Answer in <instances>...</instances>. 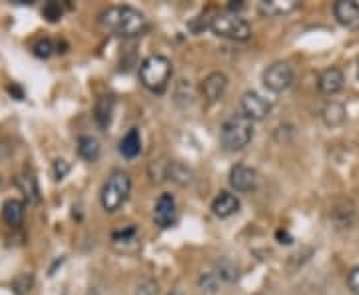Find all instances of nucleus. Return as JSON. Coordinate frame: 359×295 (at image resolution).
I'll return each instance as SVG.
<instances>
[{
    "instance_id": "21",
    "label": "nucleus",
    "mask_w": 359,
    "mask_h": 295,
    "mask_svg": "<svg viewBox=\"0 0 359 295\" xmlns=\"http://www.w3.org/2000/svg\"><path fill=\"white\" fill-rule=\"evenodd\" d=\"M321 118L325 122V126L338 128L345 122V108L339 102H329L321 110Z\"/></svg>"
},
{
    "instance_id": "15",
    "label": "nucleus",
    "mask_w": 359,
    "mask_h": 295,
    "mask_svg": "<svg viewBox=\"0 0 359 295\" xmlns=\"http://www.w3.org/2000/svg\"><path fill=\"white\" fill-rule=\"evenodd\" d=\"M299 2L297 0H262L259 2V12L266 16H286L294 12Z\"/></svg>"
},
{
    "instance_id": "26",
    "label": "nucleus",
    "mask_w": 359,
    "mask_h": 295,
    "mask_svg": "<svg viewBox=\"0 0 359 295\" xmlns=\"http://www.w3.org/2000/svg\"><path fill=\"white\" fill-rule=\"evenodd\" d=\"M30 285H32V275L30 274L19 275V277L12 281V290H14V294H19V295L30 292Z\"/></svg>"
},
{
    "instance_id": "29",
    "label": "nucleus",
    "mask_w": 359,
    "mask_h": 295,
    "mask_svg": "<svg viewBox=\"0 0 359 295\" xmlns=\"http://www.w3.org/2000/svg\"><path fill=\"white\" fill-rule=\"evenodd\" d=\"M52 172H54V178L56 180H62V178H66V174L70 172V164L66 160H54Z\"/></svg>"
},
{
    "instance_id": "9",
    "label": "nucleus",
    "mask_w": 359,
    "mask_h": 295,
    "mask_svg": "<svg viewBox=\"0 0 359 295\" xmlns=\"http://www.w3.org/2000/svg\"><path fill=\"white\" fill-rule=\"evenodd\" d=\"M230 186L240 193H248L257 188V172L250 166L238 164L230 172Z\"/></svg>"
},
{
    "instance_id": "16",
    "label": "nucleus",
    "mask_w": 359,
    "mask_h": 295,
    "mask_svg": "<svg viewBox=\"0 0 359 295\" xmlns=\"http://www.w3.org/2000/svg\"><path fill=\"white\" fill-rule=\"evenodd\" d=\"M16 188L22 191L24 200L32 206L40 204V188H38V180L32 174H21L16 178Z\"/></svg>"
},
{
    "instance_id": "25",
    "label": "nucleus",
    "mask_w": 359,
    "mask_h": 295,
    "mask_svg": "<svg viewBox=\"0 0 359 295\" xmlns=\"http://www.w3.org/2000/svg\"><path fill=\"white\" fill-rule=\"evenodd\" d=\"M62 4H58V2H46V4H44L43 16L48 22H58L62 19Z\"/></svg>"
},
{
    "instance_id": "3",
    "label": "nucleus",
    "mask_w": 359,
    "mask_h": 295,
    "mask_svg": "<svg viewBox=\"0 0 359 295\" xmlns=\"http://www.w3.org/2000/svg\"><path fill=\"white\" fill-rule=\"evenodd\" d=\"M254 138V122L242 114L230 116L220 128V142L228 152H240Z\"/></svg>"
},
{
    "instance_id": "5",
    "label": "nucleus",
    "mask_w": 359,
    "mask_h": 295,
    "mask_svg": "<svg viewBox=\"0 0 359 295\" xmlns=\"http://www.w3.org/2000/svg\"><path fill=\"white\" fill-rule=\"evenodd\" d=\"M210 30L226 40H233V43H246L252 38V28L250 24L244 21L240 14H232V12H224V14H216L210 21Z\"/></svg>"
},
{
    "instance_id": "11",
    "label": "nucleus",
    "mask_w": 359,
    "mask_h": 295,
    "mask_svg": "<svg viewBox=\"0 0 359 295\" xmlns=\"http://www.w3.org/2000/svg\"><path fill=\"white\" fill-rule=\"evenodd\" d=\"M334 14L347 30H359V4L354 0H339L334 4Z\"/></svg>"
},
{
    "instance_id": "19",
    "label": "nucleus",
    "mask_w": 359,
    "mask_h": 295,
    "mask_svg": "<svg viewBox=\"0 0 359 295\" xmlns=\"http://www.w3.org/2000/svg\"><path fill=\"white\" fill-rule=\"evenodd\" d=\"M24 202L21 200H6L2 206V220L10 226V228H19L24 222Z\"/></svg>"
},
{
    "instance_id": "24",
    "label": "nucleus",
    "mask_w": 359,
    "mask_h": 295,
    "mask_svg": "<svg viewBox=\"0 0 359 295\" xmlns=\"http://www.w3.org/2000/svg\"><path fill=\"white\" fill-rule=\"evenodd\" d=\"M52 52H54V44L50 38H40V40H36V43L32 44V54L36 56V58H50L52 56Z\"/></svg>"
},
{
    "instance_id": "30",
    "label": "nucleus",
    "mask_w": 359,
    "mask_h": 295,
    "mask_svg": "<svg viewBox=\"0 0 359 295\" xmlns=\"http://www.w3.org/2000/svg\"><path fill=\"white\" fill-rule=\"evenodd\" d=\"M347 287L351 290V294L359 295V268H354L347 275Z\"/></svg>"
},
{
    "instance_id": "10",
    "label": "nucleus",
    "mask_w": 359,
    "mask_h": 295,
    "mask_svg": "<svg viewBox=\"0 0 359 295\" xmlns=\"http://www.w3.org/2000/svg\"><path fill=\"white\" fill-rule=\"evenodd\" d=\"M176 200L172 193H162L158 200H156V206H154V222L156 226L160 228H170L174 226L176 222Z\"/></svg>"
},
{
    "instance_id": "4",
    "label": "nucleus",
    "mask_w": 359,
    "mask_h": 295,
    "mask_svg": "<svg viewBox=\"0 0 359 295\" xmlns=\"http://www.w3.org/2000/svg\"><path fill=\"white\" fill-rule=\"evenodd\" d=\"M130 190H132L130 174L122 172V169L112 172L110 178L106 180V184L102 186V191H100V204H102V208L108 213L118 211L126 204Z\"/></svg>"
},
{
    "instance_id": "7",
    "label": "nucleus",
    "mask_w": 359,
    "mask_h": 295,
    "mask_svg": "<svg viewBox=\"0 0 359 295\" xmlns=\"http://www.w3.org/2000/svg\"><path fill=\"white\" fill-rule=\"evenodd\" d=\"M240 114L252 122H262L272 114V102L268 98H264L259 92L250 90L240 100Z\"/></svg>"
},
{
    "instance_id": "6",
    "label": "nucleus",
    "mask_w": 359,
    "mask_h": 295,
    "mask_svg": "<svg viewBox=\"0 0 359 295\" xmlns=\"http://www.w3.org/2000/svg\"><path fill=\"white\" fill-rule=\"evenodd\" d=\"M262 80H264V86L270 92L279 94V92L288 90L290 86L294 84V68L288 62H274L264 70Z\"/></svg>"
},
{
    "instance_id": "18",
    "label": "nucleus",
    "mask_w": 359,
    "mask_h": 295,
    "mask_svg": "<svg viewBox=\"0 0 359 295\" xmlns=\"http://www.w3.org/2000/svg\"><path fill=\"white\" fill-rule=\"evenodd\" d=\"M114 106H116V98L114 96H100L96 106H94V120L102 130H106V128L110 126V122H112Z\"/></svg>"
},
{
    "instance_id": "8",
    "label": "nucleus",
    "mask_w": 359,
    "mask_h": 295,
    "mask_svg": "<svg viewBox=\"0 0 359 295\" xmlns=\"http://www.w3.org/2000/svg\"><path fill=\"white\" fill-rule=\"evenodd\" d=\"M200 90H202V96L208 104H216L224 98V94L228 90V76L224 72H211L204 78Z\"/></svg>"
},
{
    "instance_id": "14",
    "label": "nucleus",
    "mask_w": 359,
    "mask_h": 295,
    "mask_svg": "<svg viewBox=\"0 0 359 295\" xmlns=\"http://www.w3.org/2000/svg\"><path fill=\"white\" fill-rule=\"evenodd\" d=\"M332 220L338 228H349L356 220V208L349 200H338L332 206Z\"/></svg>"
},
{
    "instance_id": "27",
    "label": "nucleus",
    "mask_w": 359,
    "mask_h": 295,
    "mask_svg": "<svg viewBox=\"0 0 359 295\" xmlns=\"http://www.w3.org/2000/svg\"><path fill=\"white\" fill-rule=\"evenodd\" d=\"M136 295H158V283L154 279H144L136 287Z\"/></svg>"
},
{
    "instance_id": "20",
    "label": "nucleus",
    "mask_w": 359,
    "mask_h": 295,
    "mask_svg": "<svg viewBox=\"0 0 359 295\" xmlns=\"http://www.w3.org/2000/svg\"><path fill=\"white\" fill-rule=\"evenodd\" d=\"M100 142L94 136H80L78 138V156L86 162H96L100 158Z\"/></svg>"
},
{
    "instance_id": "28",
    "label": "nucleus",
    "mask_w": 359,
    "mask_h": 295,
    "mask_svg": "<svg viewBox=\"0 0 359 295\" xmlns=\"http://www.w3.org/2000/svg\"><path fill=\"white\" fill-rule=\"evenodd\" d=\"M200 287L206 290V292H210V294H213V292L218 290V275L216 274L202 275V277H200Z\"/></svg>"
},
{
    "instance_id": "12",
    "label": "nucleus",
    "mask_w": 359,
    "mask_h": 295,
    "mask_svg": "<svg viewBox=\"0 0 359 295\" xmlns=\"http://www.w3.org/2000/svg\"><path fill=\"white\" fill-rule=\"evenodd\" d=\"M343 84H345V76H343V72H341L339 68H327V70H323V72L319 74V78H317V88H319V92L325 94V96L338 94L339 90L343 88Z\"/></svg>"
},
{
    "instance_id": "13",
    "label": "nucleus",
    "mask_w": 359,
    "mask_h": 295,
    "mask_svg": "<svg viewBox=\"0 0 359 295\" xmlns=\"http://www.w3.org/2000/svg\"><path fill=\"white\" fill-rule=\"evenodd\" d=\"M211 211H213V215H218L222 220L232 217L233 213L240 211V200L230 191H220L216 196V200L211 202Z\"/></svg>"
},
{
    "instance_id": "17",
    "label": "nucleus",
    "mask_w": 359,
    "mask_h": 295,
    "mask_svg": "<svg viewBox=\"0 0 359 295\" xmlns=\"http://www.w3.org/2000/svg\"><path fill=\"white\" fill-rule=\"evenodd\" d=\"M120 154L128 158V160H134L136 156H140L142 152V136H140V130L138 128H132L128 130L126 134L122 136L120 140Z\"/></svg>"
},
{
    "instance_id": "31",
    "label": "nucleus",
    "mask_w": 359,
    "mask_h": 295,
    "mask_svg": "<svg viewBox=\"0 0 359 295\" xmlns=\"http://www.w3.org/2000/svg\"><path fill=\"white\" fill-rule=\"evenodd\" d=\"M170 295H182V294H170Z\"/></svg>"
},
{
    "instance_id": "23",
    "label": "nucleus",
    "mask_w": 359,
    "mask_h": 295,
    "mask_svg": "<svg viewBox=\"0 0 359 295\" xmlns=\"http://www.w3.org/2000/svg\"><path fill=\"white\" fill-rule=\"evenodd\" d=\"M216 275L226 279V281H233L238 277V266L233 261H230L228 257H224V259L218 261V274Z\"/></svg>"
},
{
    "instance_id": "22",
    "label": "nucleus",
    "mask_w": 359,
    "mask_h": 295,
    "mask_svg": "<svg viewBox=\"0 0 359 295\" xmlns=\"http://www.w3.org/2000/svg\"><path fill=\"white\" fill-rule=\"evenodd\" d=\"M168 178L172 182L180 184V186H188V184H192V180H194V174L184 164L172 162L168 166Z\"/></svg>"
},
{
    "instance_id": "1",
    "label": "nucleus",
    "mask_w": 359,
    "mask_h": 295,
    "mask_svg": "<svg viewBox=\"0 0 359 295\" xmlns=\"http://www.w3.org/2000/svg\"><path fill=\"white\" fill-rule=\"evenodd\" d=\"M98 24L104 32L136 38L148 30V19L134 6H108L98 14Z\"/></svg>"
},
{
    "instance_id": "2",
    "label": "nucleus",
    "mask_w": 359,
    "mask_h": 295,
    "mask_svg": "<svg viewBox=\"0 0 359 295\" xmlns=\"http://www.w3.org/2000/svg\"><path fill=\"white\" fill-rule=\"evenodd\" d=\"M138 74H140V82L146 90H150L152 94H162L168 88L170 78L174 74V66L166 56L152 54L142 60Z\"/></svg>"
}]
</instances>
